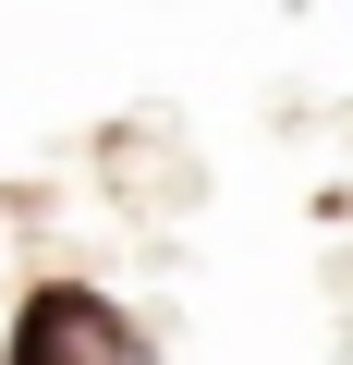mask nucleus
<instances>
[{"mask_svg":"<svg viewBox=\"0 0 353 365\" xmlns=\"http://www.w3.org/2000/svg\"><path fill=\"white\" fill-rule=\"evenodd\" d=\"M0 365H146V329L86 280H37L13 304V353Z\"/></svg>","mask_w":353,"mask_h":365,"instance_id":"obj_1","label":"nucleus"}]
</instances>
